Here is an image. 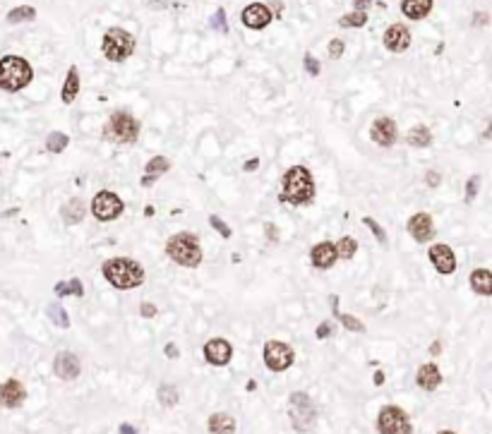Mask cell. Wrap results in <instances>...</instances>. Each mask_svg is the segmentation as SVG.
<instances>
[{
	"instance_id": "obj_6",
	"label": "cell",
	"mask_w": 492,
	"mask_h": 434,
	"mask_svg": "<svg viewBox=\"0 0 492 434\" xmlns=\"http://www.w3.org/2000/svg\"><path fill=\"white\" fill-rule=\"evenodd\" d=\"M139 135V123L125 111H115L104 128V137L111 142H135Z\"/></svg>"
},
{
	"instance_id": "obj_28",
	"label": "cell",
	"mask_w": 492,
	"mask_h": 434,
	"mask_svg": "<svg viewBox=\"0 0 492 434\" xmlns=\"http://www.w3.org/2000/svg\"><path fill=\"white\" fill-rule=\"evenodd\" d=\"M70 144V137H67L65 133H51L46 139V149L51 151V154H60V151H65V146Z\"/></svg>"
},
{
	"instance_id": "obj_39",
	"label": "cell",
	"mask_w": 492,
	"mask_h": 434,
	"mask_svg": "<svg viewBox=\"0 0 492 434\" xmlns=\"http://www.w3.org/2000/svg\"><path fill=\"white\" fill-rule=\"evenodd\" d=\"M209 221H212V226L216 228V231L221 233L223 238H231V228H228L226 223L221 221V218H219V216H212V218H209Z\"/></svg>"
},
{
	"instance_id": "obj_43",
	"label": "cell",
	"mask_w": 492,
	"mask_h": 434,
	"mask_svg": "<svg viewBox=\"0 0 492 434\" xmlns=\"http://www.w3.org/2000/svg\"><path fill=\"white\" fill-rule=\"evenodd\" d=\"M329 334H331V324H327V321L317 326V339H327Z\"/></svg>"
},
{
	"instance_id": "obj_10",
	"label": "cell",
	"mask_w": 492,
	"mask_h": 434,
	"mask_svg": "<svg viewBox=\"0 0 492 434\" xmlns=\"http://www.w3.org/2000/svg\"><path fill=\"white\" fill-rule=\"evenodd\" d=\"M265 363L271 372H284L293 365V348L281 341H269L265 345Z\"/></svg>"
},
{
	"instance_id": "obj_16",
	"label": "cell",
	"mask_w": 492,
	"mask_h": 434,
	"mask_svg": "<svg viewBox=\"0 0 492 434\" xmlns=\"http://www.w3.org/2000/svg\"><path fill=\"white\" fill-rule=\"evenodd\" d=\"M231 355H233L231 343L223 339H212L207 345H204V358H207L212 365H228Z\"/></svg>"
},
{
	"instance_id": "obj_48",
	"label": "cell",
	"mask_w": 492,
	"mask_h": 434,
	"mask_svg": "<svg viewBox=\"0 0 492 434\" xmlns=\"http://www.w3.org/2000/svg\"><path fill=\"white\" fill-rule=\"evenodd\" d=\"M257 165H260V161H257V159H252V161H247V163H245V170H255Z\"/></svg>"
},
{
	"instance_id": "obj_1",
	"label": "cell",
	"mask_w": 492,
	"mask_h": 434,
	"mask_svg": "<svg viewBox=\"0 0 492 434\" xmlns=\"http://www.w3.org/2000/svg\"><path fill=\"white\" fill-rule=\"evenodd\" d=\"M315 197V180L305 165H293L286 170L284 185H281V202H289L293 207L308 204Z\"/></svg>"
},
{
	"instance_id": "obj_17",
	"label": "cell",
	"mask_w": 492,
	"mask_h": 434,
	"mask_svg": "<svg viewBox=\"0 0 492 434\" xmlns=\"http://www.w3.org/2000/svg\"><path fill=\"white\" fill-rule=\"evenodd\" d=\"M53 369H56V374L60 379L70 382V379H75L77 374H80V360H77V355L65 350V353H58L56 363H53Z\"/></svg>"
},
{
	"instance_id": "obj_46",
	"label": "cell",
	"mask_w": 492,
	"mask_h": 434,
	"mask_svg": "<svg viewBox=\"0 0 492 434\" xmlns=\"http://www.w3.org/2000/svg\"><path fill=\"white\" fill-rule=\"evenodd\" d=\"M120 434H137L133 425H120Z\"/></svg>"
},
{
	"instance_id": "obj_47",
	"label": "cell",
	"mask_w": 492,
	"mask_h": 434,
	"mask_svg": "<svg viewBox=\"0 0 492 434\" xmlns=\"http://www.w3.org/2000/svg\"><path fill=\"white\" fill-rule=\"evenodd\" d=\"M368 3H370V0H353L355 10H363V12H365V8H368Z\"/></svg>"
},
{
	"instance_id": "obj_3",
	"label": "cell",
	"mask_w": 492,
	"mask_h": 434,
	"mask_svg": "<svg viewBox=\"0 0 492 434\" xmlns=\"http://www.w3.org/2000/svg\"><path fill=\"white\" fill-rule=\"evenodd\" d=\"M34 70L24 58L19 56H5L0 60V89L5 91H19L32 82Z\"/></svg>"
},
{
	"instance_id": "obj_51",
	"label": "cell",
	"mask_w": 492,
	"mask_h": 434,
	"mask_svg": "<svg viewBox=\"0 0 492 434\" xmlns=\"http://www.w3.org/2000/svg\"><path fill=\"white\" fill-rule=\"evenodd\" d=\"M440 434H454V432H440Z\"/></svg>"
},
{
	"instance_id": "obj_37",
	"label": "cell",
	"mask_w": 492,
	"mask_h": 434,
	"mask_svg": "<svg viewBox=\"0 0 492 434\" xmlns=\"http://www.w3.org/2000/svg\"><path fill=\"white\" fill-rule=\"evenodd\" d=\"M478 187H480V178L473 175V178L466 183V202H473V197L478 194Z\"/></svg>"
},
{
	"instance_id": "obj_12",
	"label": "cell",
	"mask_w": 492,
	"mask_h": 434,
	"mask_svg": "<svg viewBox=\"0 0 492 434\" xmlns=\"http://www.w3.org/2000/svg\"><path fill=\"white\" fill-rule=\"evenodd\" d=\"M241 19H243V24H245L247 29H265L267 24L271 22V10L267 8V5H262V3H252V5H247V8L243 10Z\"/></svg>"
},
{
	"instance_id": "obj_42",
	"label": "cell",
	"mask_w": 492,
	"mask_h": 434,
	"mask_svg": "<svg viewBox=\"0 0 492 434\" xmlns=\"http://www.w3.org/2000/svg\"><path fill=\"white\" fill-rule=\"evenodd\" d=\"M139 312H142V317H154L157 315V307H154L152 302H142V305H139Z\"/></svg>"
},
{
	"instance_id": "obj_22",
	"label": "cell",
	"mask_w": 492,
	"mask_h": 434,
	"mask_svg": "<svg viewBox=\"0 0 492 434\" xmlns=\"http://www.w3.org/2000/svg\"><path fill=\"white\" fill-rule=\"evenodd\" d=\"M87 216V207L82 199H70V202L63 207V221L67 223V226H75V223H80L82 218Z\"/></svg>"
},
{
	"instance_id": "obj_33",
	"label": "cell",
	"mask_w": 492,
	"mask_h": 434,
	"mask_svg": "<svg viewBox=\"0 0 492 434\" xmlns=\"http://www.w3.org/2000/svg\"><path fill=\"white\" fill-rule=\"evenodd\" d=\"M365 22H368V14H365L363 10H355V12L344 14V17L339 19L341 27H363Z\"/></svg>"
},
{
	"instance_id": "obj_27",
	"label": "cell",
	"mask_w": 492,
	"mask_h": 434,
	"mask_svg": "<svg viewBox=\"0 0 492 434\" xmlns=\"http://www.w3.org/2000/svg\"><path fill=\"white\" fill-rule=\"evenodd\" d=\"M36 17V10L29 8V5H19V8L10 10L8 12V22L10 24H19V22H29V19Z\"/></svg>"
},
{
	"instance_id": "obj_29",
	"label": "cell",
	"mask_w": 492,
	"mask_h": 434,
	"mask_svg": "<svg viewBox=\"0 0 492 434\" xmlns=\"http://www.w3.org/2000/svg\"><path fill=\"white\" fill-rule=\"evenodd\" d=\"M336 247V257H344V260H350V257L358 252V242L353 240V238H341L339 240V245H334Z\"/></svg>"
},
{
	"instance_id": "obj_25",
	"label": "cell",
	"mask_w": 492,
	"mask_h": 434,
	"mask_svg": "<svg viewBox=\"0 0 492 434\" xmlns=\"http://www.w3.org/2000/svg\"><path fill=\"white\" fill-rule=\"evenodd\" d=\"M471 286L478 295H490L492 293V274L488 269H476L471 274Z\"/></svg>"
},
{
	"instance_id": "obj_11",
	"label": "cell",
	"mask_w": 492,
	"mask_h": 434,
	"mask_svg": "<svg viewBox=\"0 0 492 434\" xmlns=\"http://www.w3.org/2000/svg\"><path fill=\"white\" fill-rule=\"evenodd\" d=\"M430 262L435 264V269L440 271V274H445V276H449V274H454V269H456V257H454V250H451L449 245H435V247H430Z\"/></svg>"
},
{
	"instance_id": "obj_19",
	"label": "cell",
	"mask_w": 492,
	"mask_h": 434,
	"mask_svg": "<svg viewBox=\"0 0 492 434\" xmlns=\"http://www.w3.org/2000/svg\"><path fill=\"white\" fill-rule=\"evenodd\" d=\"M310 260L317 269H329L331 264L336 262V247L331 242H320L310 250Z\"/></svg>"
},
{
	"instance_id": "obj_30",
	"label": "cell",
	"mask_w": 492,
	"mask_h": 434,
	"mask_svg": "<svg viewBox=\"0 0 492 434\" xmlns=\"http://www.w3.org/2000/svg\"><path fill=\"white\" fill-rule=\"evenodd\" d=\"M168 168H170V163H168V159H166V156H154V159L149 161L147 165H144V175H161Z\"/></svg>"
},
{
	"instance_id": "obj_26",
	"label": "cell",
	"mask_w": 492,
	"mask_h": 434,
	"mask_svg": "<svg viewBox=\"0 0 492 434\" xmlns=\"http://www.w3.org/2000/svg\"><path fill=\"white\" fill-rule=\"evenodd\" d=\"M406 142L411 144V146H430L432 135H430V130H427L425 125H418V128H413L411 133L406 135Z\"/></svg>"
},
{
	"instance_id": "obj_35",
	"label": "cell",
	"mask_w": 492,
	"mask_h": 434,
	"mask_svg": "<svg viewBox=\"0 0 492 434\" xmlns=\"http://www.w3.org/2000/svg\"><path fill=\"white\" fill-rule=\"evenodd\" d=\"M363 221H365V226H368L370 231L374 233V238H377V240L382 242V245H387V233H384V228L379 226V223L374 221V218H370V216H365Z\"/></svg>"
},
{
	"instance_id": "obj_15",
	"label": "cell",
	"mask_w": 492,
	"mask_h": 434,
	"mask_svg": "<svg viewBox=\"0 0 492 434\" xmlns=\"http://www.w3.org/2000/svg\"><path fill=\"white\" fill-rule=\"evenodd\" d=\"M408 233L416 238L418 242H427L435 236V226H432L430 214H416V216L408 218Z\"/></svg>"
},
{
	"instance_id": "obj_7",
	"label": "cell",
	"mask_w": 492,
	"mask_h": 434,
	"mask_svg": "<svg viewBox=\"0 0 492 434\" xmlns=\"http://www.w3.org/2000/svg\"><path fill=\"white\" fill-rule=\"evenodd\" d=\"M291 420H293V427L300 432H308L310 427H313L315 418H317V411H315L313 401H310L308 393L303 391H295L293 396H291Z\"/></svg>"
},
{
	"instance_id": "obj_32",
	"label": "cell",
	"mask_w": 492,
	"mask_h": 434,
	"mask_svg": "<svg viewBox=\"0 0 492 434\" xmlns=\"http://www.w3.org/2000/svg\"><path fill=\"white\" fill-rule=\"evenodd\" d=\"M56 293L58 295H82L85 288H82L80 279H72V281H60V284L56 286Z\"/></svg>"
},
{
	"instance_id": "obj_21",
	"label": "cell",
	"mask_w": 492,
	"mask_h": 434,
	"mask_svg": "<svg viewBox=\"0 0 492 434\" xmlns=\"http://www.w3.org/2000/svg\"><path fill=\"white\" fill-rule=\"evenodd\" d=\"M432 10V0H403L401 3V12L408 19H423L427 17Z\"/></svg>"
},
{
	"instance_id": "obj_5",
	"label": "cell",
	"mask_w": 492,
	"mask_h": 434,
	"mask_svg": "<svg viewBox=\"0 0 492 434\" xmlns=\"http://www.w3.org/2000/svg\"><path fill=\"white\" fill-rule=\"evenodd\" d=\"M101 51H104V56L109 58V60L113 62H123L128 60L130 56H133L135 51V36L133 34H128L125 29H109V32L104 34V43H101Z\"/></svg>"
},
{
	"instance_id": "obj_38",
	"label": "cell",
	"mask_w": 492,
	"mask_h": 434,
	"mask_svg": "<svg viewBox=\"0 0 492 434\" xmlns=\"http://www.w3.org/2000/svg\"><path fill=\"white\" fill-rule=\"evenodd\" d=\"M212 24H214V29H219V32H228V27H226V12H223V10H216V14H214Z\"/></svg>"
},
{
	"instance_id": "obj_34",
	"label": "cell",
	"mask_w": 492,
	"mask_h": 434,
	"mask_svg": "<svg viewBox=\"0 0 492 434\" xmlns=\"http://www.w3.org/2000/svg\"><path fill=\"white\" fill-rule=\"evenodd\" d=\"M159 401L164 403V406H175L178 403V393H175V389L173 387H166V384H161L159 387Z\"/></svg>"
},
{
	"instance_id": "obj_14",
	"label": "cell",
	"mask_w": 492,
	"mask_h": 434,
	"mask_svg": "<svg viewBox=\"0 0 492 434\" xmlns=\"http://www.w3.org/2000/svg\"><path fill=\"white\" fill-rule=\"evenodd\" d=\"M370 137L379 146H392L396 142V123L392 118H377L370 128Z\"/></svg>"
},
{
	"instance_id": "obj_18",
	"label": "cell",
	"mask_w": 492,
	"mask_h": 434,
	"mask_svg": "<svg viewBox=\"0 0 492 434\" xmlns=\"http://www.w3.org/2000/svg\"><path fill=\"white\" fill-rule=\"evenodd\" d=\"M24 396H27V391H24V387L17 382V379H8V382L0 387V403H3L5 408L22 406Z\"/></svg>"
},
{
	"instance_id": "obj_8",
	"label": "cell",
	"mask_w": 492,
	"mask_h": 434,
	"mask_svg": "<svg viewBox=\"0 0 492 434\" xmlns=\"http://www.w3.org/2000/svg\"><path fill=\"white\" fill-rule=\"evenodd\" d=\"M123 199L118 197V194L109 192V190H101V192H96L94 202H91V214H94L99 221H113V218H118L120 214H123Z\"/></svg>"
},
{
	"instance_id": "obj_49",
	"label": "cell",
	"mask_w": 492,
	"mask_h": 434,
	"mask_svg": "<svg viewBox=\"0 0 492 434\" xmlns=\"http://www.w3.org/2000/svg\"><path fill=\"white\" fill-rule=\"evenodd\" d=\"M430 353H432V355L440 353V343H432V345H430Z\"/></svg>"
},
{
	"instance_id": "obj_45",
	"label": "cell",
	"mask_w": 492,
	"mask_h": 434,
	"mask_svg": "<svg viewBox=\"0 0 492 434\" xmlns=\"http://www.w3.org/2000/svg\"><path fill=\"white\" fill-rule=\"evenodd\" d=\"M166 353H168V358H178V348H175L173 343L166 345Z\"/></svg>"
},
{
	"instance_id": "obj_2",
	"label": "cell",
	"mask_w": 492,
	"mask_h": 434,
	"mask_svg": "<svg viewBox=\"0 0 492 434\" xmlns=\"http://www.w3.org/2000/svg\"><path fill=\"white\" fill-rule=\"evenodd\" d=\"M101 271H104L106 281L113 284L115 288H137V286H142V281H144L142 266L133 260H123V257L109 260L104 266H101Z\"/></svg>"
},
{
	"instance_id": "obj_24",
	"label": "cell",
	"mask_w": 492,
	"mask_h": 434,
	"mask_svg": "<svg viewBox=\"0 0 492 434\" xmlns=\"http://www.w3.org/2000/svg\"><path fill=\"white\" fill-rule=\"evenodd\" d=\"M77 94H80V72H77V67H70V72H67L65 77V84H63V101L72 104V101L77 99Z\"/></svg>"
},
{
	"instance_id": "obj_31",
	"label": "cell",
	"mask_w": 492,
	"mask_h": 434,
	"mask_svg": "<svg viewBox=\"0 0 492 434\" xmlns=\"http://www.w3.org/2000/svg\"><path fill=\"white\" fill-rule=\"evenodd\" d=\"M48 317H51L53 324L60 326V329H67V326H70V317H67V312L63 310L60 305H48Z\"/></svg>"
},
{
	"instance_id": "obj_4",
	"label": "cell",
	"mask_w": 492,
	"mask_h": 434,
	"mask_svg": "<svg viewBox=\"0 0 492 434\" xmlns=\"http://www.w3.org/2000/svg\"><path fill=\"white\" fill-rule=\"evenodd\" d=\"M166 255L180 266H197L202 262V247L192 233H178L166 245Z\"/></svg>"
},
{
	"instance_id": "obj_23",
	"label": "cell",
	"mask_w": 492,
	"mask_h": 434,
	"mask_svg": "<svg viewBox=\"0 0 492 434\" xmlns=\"http://www.w3.org/2000/svg\"><path fill=\"white\" fill-rule=\"evenodd\" d=\"M209 430H212V434H233L236 432V420L226 413H214L209 418Z\"/></svg>"
},
{
	"instance_id": "obj_20",
	"label": "cell",
	"mask_w": 492,
	"mask_h": 434,
	"mask_svg": "<svg viewBox=\"0 0 492 434\" xmlns=\"http://www.w3.org/2000/svg\"><path fill=\"white\" fill-rule=\"evenodd\" d=\"M418 384H421L425 391H435V389L442 384V374H440V369H437V365H432V363L423 365V367L418 369Z\"/></svg>"
},
{
	"instance_id": "obj_13",
	"label": "cell",
	"mask_w": 492,
	"mask_h": 434,
	"mask_svg": "<svg viewBox=\"0 0 492 434\" xmlns=\"http://www.w3.org/2000/svg\"><path fill=\"white\" fill-rule=\"evenodd\" d=\"M384 46L392 53H403L411 46V32H408L403 24H392V27L384 32Z\"/></svg>"
},
{
	"instance_id": "obj_9",
	"label": "cell",
	"mask_w": 492,
	"mask_h": 434,
	"mask_svg": "<svg viewBox=\"0 0 492 434\" xmlns=\"http://www.w3.org/2000/svg\"><path fill=\"white\" fill-rule=\"evenodd\" d=\"M377 427H379V434H411L408 415L396 406L382 408V413H379L377 418Z\"/></svg>"
},
{
	"instance_id": "obj_44",
	"label": "cell",
	"mask_w": 492,
	"mask_h": 434,
	"mask_svg": "<svg viewBox=\"0 0 492 434\" xmlns=\"http://www.w3.org/2000/svg\"><path fill=\"white\" fill-rule=\"evenodd\" d=\"M427 185H430V187H437V185H440V173L430 170V173H427Z\"/></svg>"
},
{
	"instance_id": "obj_50",
	"label": "cell",
	"mask_w": 492,
	"mask_h": 434,
	"mask_svg": "<svg viewBox=\"0 0 492 434\" xmlns=\"http://www.w3.org/2000/svg\"><path fill=\"white\" fill-rule=\"evenodd\" d=\"M382 382H384V374L377 372V374H374V384H382Z\"/></svg>"
},
{
	"instance_id": "obj_40",
	"label": "cell",
	"mask_w": 492,
	"mask_h": 434,
	"mask_svg": "<svg viewBox=\"0 0 492 434\" xmlns=\"http://www.w3.org/2000/svg\"><path fill=\"white\" fill-rule=\"evenodd\" d=\"M341 56H344V41L334 38V41L329 43V58H341Z\"/></svg>"
},
{
	"instance_id": "obj_36",
	"label": "cell",
	"mask_w": 492,
	"mask_h": 434,
	"mask_svg": "<svg viewBox=\"0 0 492 434\" xmlns=\"http://www.w3.org/2000/svg\"><path fill=\"white\" fill-rule=\"evenodd\" d=\"M336 317H339V321H341V324H344L348 331H358V334H360V331H365L363 321H358L355 317H350V315H339V312H336Z\"/></svg>"
},
{
	"instance_id": "obj_41",
	"label": "cell",
	"mask_w": 492,
	"mask_h": 434,
	"mask_svg": "<svg viewBox=\"0 0 492 434\" xmlns=\"http://www.w3.org/2000/svg\"><path fill=\"white\" fill-rule=\"evenodd\" d=\"M305 70H308L313 77H317V75H320V62L315 60V58L310 56V53H308V56H305Z\"/></svg>"
}]
</instances>
